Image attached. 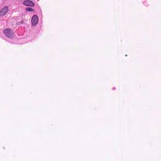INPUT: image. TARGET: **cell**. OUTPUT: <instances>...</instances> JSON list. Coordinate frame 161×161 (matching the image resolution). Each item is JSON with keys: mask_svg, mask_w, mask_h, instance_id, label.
I'll use <instances>...</instances> for the list:
<instances>
[{"mask_svg": "<svg viewBox=\"0 0 161 161\" xmlns=\"http://www.w3.org/2000/svg\"><path fill=\"white\" fill-rule=\"evenodd\" d=\"M42 27V12L36 1H0V36L4 41L13 45L33 42L41 34Z\"/></svg>", "mask_w": 161, "mask_h": 161, "instance_id": "1", "label": "cell"}]
</instances>
